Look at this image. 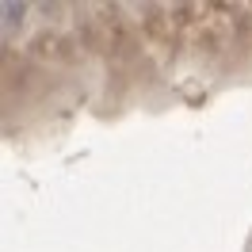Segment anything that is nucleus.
Wrapping results in <instances>:
<instances>
[{"label": "nucleus", "instance_id": "nucleus-1", "mask_svg": "<svg viewBox=\"0 0 252 252\" xmlns=\"http://www.w3.org/2000/svg\"><path fill=\"white\" fill-rule=\"evenodd\" d=\"M27 16V4H19V0H12V4H4V8H0V19H4V31L12 34L19 27V19Z\"/></svg>", "mask_w": 252, "mask_h": 252}]
</instances>
